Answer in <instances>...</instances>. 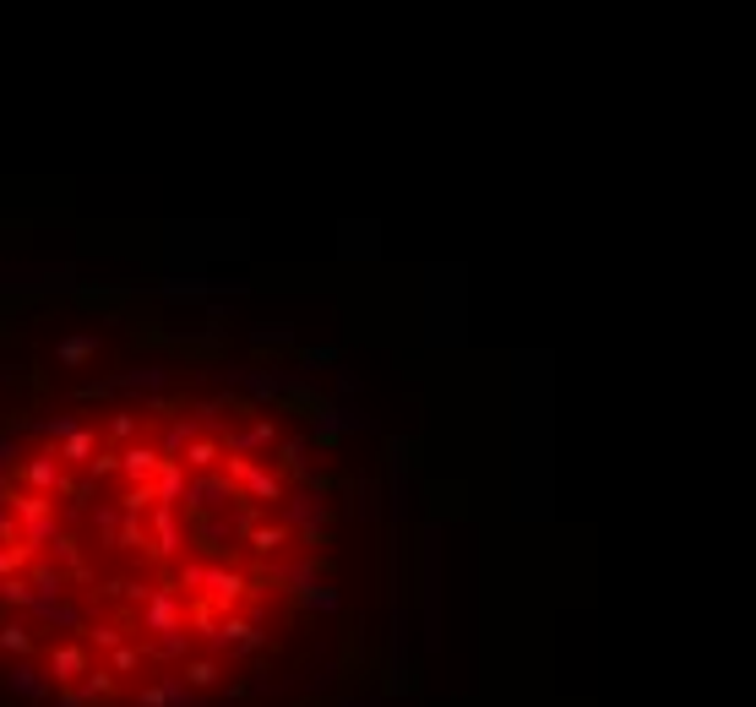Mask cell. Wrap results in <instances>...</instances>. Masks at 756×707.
I'll return each instance as SVG.
<instances>
[{
	"label": "cell",
	"mask_w": 756,
	"mask_h": 707,
	"mask_svg": "<svg viewBox=\"0 0 756 707\" xmlns=\"http://www.w3.org/2000/svg\"><path fill=\"white\" fill-rule=\"evenodd\" d=\"M223 452H240V457H251V452H272L278 446V425L272 419H245L240 430H223Z\"/></svg>",
	"instance_id": "52a82bcc"
},
{
	"label": "cell",
	"mask_w": 756,
	"mask_h": 707,
	"mask_svg": "<svg viewBox=\"0 0 756 707\" xmlns=\"http://www.w3.org/2000/svg\"><path fill=\"white\" fill-rule=\"evenodd\" d=\"M6 691H17L22 702H44L49 691H55V680L39 675L33 664H11V669H6Z\"/></svg>",
	"instance_id": "8fae6325"
},
{
	"label": "cell",
	"mask_w": 756,
	"mask_h": 707,
	"mask_svg": "<svg viewBox=\"0 0 756 707\" xmlns=\"http://www.w3.org/2000/svg\"><path fill=\"white\" fill-rule=\"evenodd\" d=\"M88 669H93V653L82 648V642H55V648H49V659H44V675L55 680L60 691L77 686V680L88 675Z\"/></svg>",
	"instance_id": "5b68a950"
},
{
	"label": "cell",
	"mask_w": 756,
	"mask_h": 707,
	"mask_svg": "<svg viewBox=\"0 0 756 707\" xmlns=\"http://www.w3.org/2000/svg\"><path fill=\"white\" fill-rule=\"evenodd\" d=\"M104 664H109V675H115V680L120 675H136V669H142V648H131V642H126V648H115Z\"/></svg>",
	"instance_id": "484cf974"
},
{
	"label": "cell",
	"mask_w": 756,
	"mask_h": 707,
	"mask_svg": "<svg viewBox=\"0 0 756 707\" xmlns=\"http://www.w3.org/2000/svg\"><path fill=\"white\" fill-rule=\"evenodd\" d=\"M164 294L185 300V294H207V283H202V278H169V283H164Z\"/></svg>",
	"instance_id": "f546056e"
},
{
	"label": "cell",
	"mask_w": 756,
	"mask_h": 707,
	"mask_svg": "<svg viewBox=\"0 0 756 707\" xmlns=\"http://www.w3.org/2000/svg\"><path fill=\"white\" fill-rule=\"evenodd\" d=\"M115 691H120V680H115V675H109V664H93V669H88V675H82V680H77V697H82V702H88V707H104L109 697H115Z\"/></svg>",
	"instance_id": "4fadbf2b"
},
{
	"label": "cell",
	"mask_w": 756,
	"mask_h": 707,
	"mask_svg": "<svg viewBox=\"0 0 756 707\" xmlns=\"http://www.w3.org/2000/svg\"><path fill=\"white\" fill-rule=\"evenodd\" d=\"M55 702H60V707H88V702H82V697H77V686H66V691H60V697H55Z\"/></svg>",
	"instance_id": "d6a6232c"
},
{
	"label": "cell",
	"mask_w": 756,
	"mask_h": 707,
	"mask_svg": "<svg viewBox=\"0 0 756 707\" xmlns=\"http://www.w3.org/2000/svg\"><path fill=\"white\" fill-rule=\"evenodd\" d=\"M88 479H93V485H104V479H120V452H109V446H98V457L88 463Z\"/></svg>",
	"instance_id": "d4e9b609"
},
{
	"label": "cell",
	"mask_w": 756,
	"mask_h": 707,
	"mask_svg": "<svg viewBox=\"0 0 756 707\" xmlns=\"http://www.w3.org/2000/svg\"><path fill=\"white\" fill-rule=\"evenodd\" d=\"M180 550H185V517L175 506H153V512H147V555L175 561Z\"/></svg>",
	"instance_id": "3957f363"
},
{
	"label": "cell",
	"mask_w": 756,
	"mask_h": 707,
	"mask_svg": "<svg viewBox=\"0 0 756 707\" xmlns=\"http://www.w3.org/2000/svg\"><path fill=\"white\" fill-rule=\"evenodd\" d=\"M136 707H202V697H196L180 675H158L136 691Z\"/></svg>",
	"instance_id": "ba28073f"
},
{
	"label": "cell",
	"mask_w": 756,
	"mask_h": 707,
	"mask_svg": "<svg viewBox=\"0 0 756 707\" xmlns=\"http://www.w3.org/2000/svg\"><path fill=\"white\" fill-rule=\"evenodd\" d=\"M28 561H33V550H28V544H6V550H0V582H6V577H17Z\"/></svg>",
	"instance_id": "4316f807"
},
{
	"label": "cell",
	"mask_w": 756,
	"mask_h": 707,
	"mask_svg": "<svg viewBox=\"0 0 756 707\" xmlns=\"http://www.w3.org/2000/svg\"><path fill=\"white\" fill-rule=\"evenodd\" d=\"M142 631H147V637H169V631H185V604L175 599V577H169L164 588L153 593V599H147Z\"/></svg>",
	"instance_id": "277c9868"
},
{
	"label": "cell",
	"mask_w": 756,
	"mask_h": 707,
	"mask_svg": "<svg viewBox=\"0 0 756 707\" xmlns=\"http://www.w3.org/2000/svg\"><path fill=\"white\" fill-rule=\"evenodd\" d=\"M0 653H11L17 664H28L33 653H39V642L28 637V626H22L17 615H6V620H0Z\"/></svg>",
	"instance_id": "5bb4252c"
},
{
	"label": "cell",
	"mask_w": 756,
	"mask_h": 707,
	"mask_svg": "<svg viewBox=\"0 0 756 707\" xmlns=\"http://www.w3.org/2000/svg\"><path fill=\"white\" fill-rule=\"evenodd\" d=\"M251 343H262V349H278V343H294V332L272 321V327H251Z\"/></svg>",
	"instance_id": "83f0119b"
},
{
	"label": "cell",
	"mask_w": 756,
	"mask_h": 707,
	"mask_svg": "<svg viewBox=\"0 0 756 707\" xmlns=\"http://www.w3.org/2000/svg\"><path fill=\"white\" fill-rule=\"evenodd\" d=\"M180 680H185L191 691H213L218 680H223V664L213 659V653H202V659H185V664H180Z\"/></svg>",
	"instance_id": "e0dca14e"
},
{
	"label": "cell",
	"mask_w": 756,
	"mask_h": 707,
	"mask_svg": "<svg viewBox=\"0 0 756 707\" xmlns=\"http://www.w3.org/2000/svg\"><path fill=\"white\" fill-rule=\"evenodd\" d=\"M359 392V376H349V370H338V398H354Z\"/></svg>",
	"instance_id": "1f68e13d"
},
{
	"label": "cell",
	"mask_w": 756,
	"mask_h": 707,
	"mask_svg": "<svg viewBox=\"0 0 756 707\" xmlns=\"http://www.w3.org/2000/svg\"><path fill=\"white\" fill-rule=\"evenodd\" d=\"M93 354H98V338H93V332H71V338H60V343H55V359H60L66 370L88 365Z\"/></svg>",
	"instance_id": "ac0fdd59"
},
{
	"label": "cell",
	"mask_w": 756,
	"mask_h": 707,
	"mask_svg": "<svg viewBox=\"0 0 756 707\" xmlns=\"http://www.w3.org/2000/svg\"><path fill=\"white\" fill-rule=\"evenodd\" d=\"M115 550H147V523H142V517H120Z\"/></svg>",
	"instance_id": "cb8c5ba5"
},
{
	"label": "cell",
	"mask_w": 756,
	"mask_h": 707,
	"mask_svg": "<svg viewBox=\"0 0 756 707\" xmlns=\"http://www.w3.org/2000/svg\"><path fill=\"white\" fill-rule=\"evenodd\" d=\"M93 528H98V539H104V550H115V533H120V506L109 501V506H93Z\"/></svg>",
	"instance_id": "7402d4cb"
},
{
	"label": "cell",
	"mask_w": 756,
	"mask_h": 707,
	"mask_svg": "<svg viewBox=\"0 0 756 707\" xmlns=\"http://www.w3.org/2000/svg\"><path fill=\"white\" fill-rule=\"evenodd\" d=\"M332 359H338V349H305L300 365H332Z\"/></svg>",
	"instance_id": "4dcf8cb0"
},
{
	"label": "cell",
	"mask_w": 756,
	"mask_h": 707,
	"mask_svg": "<svg viewBox=\"0 0 756 707\" xmlns=\"http://www.w3.org/2000/svg\"><path fill=\"white\" fill-rule=\"evenodd\" d=\"M175 463L185 468V474H218V468H223V441L218 436H196Z\"/></svg>",
	"instance_id": "30bf717a"
},
{
	"label": "cell",
	"mask_w": 756,
	"mask_h": 707,
	"mask_svg": "<svg viewBox=\"0 0 756 707\" xmlns=\"http://www.w3.org/2000/svg\"><path fill=\"white\" fill-rule=\"evenodd\" d=\"M245 544H251V555H262V561H272V555H283V550H289V544H294V533L283 528V523H272V517H267V523L256 528V533H251V539H245Z\"/></svg>",
	"instance_id": "9a60e30c"
},
{
	"label": "cell",
	"mask_w": 756,
	"mask_h": 707,
	"mask_svg": "<svg viewBox=\"0 0 756 707\" xmlns=\"http://www.w3.org/2000/svg\"><path fill=\"white\" fill-rule=\"evenodd\" d=\"M153 501H158L153 485H120V495H115L120 517H147V506H153Z\"/></svg>",
	"instance_id": "ffe728a7"
},
{
	"label": "cell",
	"mask_w": 756,
	"mask_h": 707,
	"mask_svg": "<svg viewBox=\"0 0 756 707\" xmlns=\"http://www.w3.org/2000/svg\"><path fill=\"white\" fill-rule=\"evenodd\" d=\"M88 642L98 653H115L126 648V626H115V620H98V626H88Z\"/></svg>",
	"instance_id": "44dd1931"
},
{
	"label": "cell",
	"mask_w": 756,
	"mask_h": 707,
	"mask_svg": "<svg viewBox=\"0 0 756 707\" xmlns=\"http://www.w3.org/2000/svg\"><path fill=\"white\" fill-rule=\"evenodd\" d=\"M60 474H66V468H60L55 446H44V452H28V457L17 463V479H22V485H28L33 495H55Z\"/></svg>",
	"instance_id": "8992f818"
},
{
	"label": "cell",
	"mask_w": 756,
	"mask_h": 707,
	"mask_svg": "<svg viewBox=\"0 0 756 707\" xmlns=\"http://www.w3.org/2000/svg\"><path fill=\"white\" fill-rule=\"evenodd\" d=\"M218 620H223V615H218L207 599H191V604H185V626H191L202 642H213V637H218Z\"/></svg>",
	"instance_id": "d6986e66"
},
{
	"label": "cell",
	"mask_w": 756,
	"mask_h": 707,
	"mask_svg": "<svg viewBox=\"0 0 756 707\" xmlns=\"http://www.w3.org/2000/svg\"><path fill=\"white\" fill-rule=\"evenodd\" d=\"M202 599L213 604L218 615H234V604L251 599V577H245L240 566H207V577H202Z\"/></svg>",
	"instance_id": "7a4b0ae2"
},
{
	"label": "cell",
	"mask_w": 756,
	"mask_h": 707,
	"mask_svg": "<svg viewBox=\"0 0 756 707\" xmlns=\"http://www.w3.org/2000/svg\"><path fill=\"white\" fill-rule=\"evenodd\" d=\"M104 430H109V441H131V436H136V419L126 414V408H115V414H109V425H104Z\"/></svg>",
	"instance_id": "f1b7e54d"
},
{
	"label": "cell",
	"mask_w": 756,
	"mask_h": 707,
	"mask_svg": "<svg viewBox=\"0 0 756 707\" xmlns=\"http://www.w3.org/2000/svg\"><path fill=\"white\" fill-rule=\"evenodd\" d=\"M300 604H305V610H316V615H332V610H338V604H343V593L332 588V582H316V588L305 593Z\"/></svg>",
	"instance_id": "603a6c76"
},
{
	"label": "cell",
	"mask_w": 756,
	"mask_h": 707,
	"mask_svg": "<svg viewBox=\"0 0 756 707\" xmlns=\"http://www.w3.org/2000/svg\"><path fill=\"white\" fill-rule=\"evenodd\" d=\"M185 485H191V474L175 463V457H164V468H158V479H153V495L164 506H180V495H185Z\"/></svg>",
	"instance_id": "2e32d148"
},
{
	"label": "cell",
	"mask_w": 756,
	"mask_h": 707,
	"mask_svg": "<svg viewBox=\"0 0 756 707\" xmlns=\"http://www.w3.org/2000/svg\"><path fill=\"white\" fill-rule=\"evenodd\" d=\"M55 457H60V468H88L93 457H98V430L82 425L77 436H66V441L55 446Z\"/></svg>",
	"instance_id": "7c38bea8"
},
{
	"label": "cell",
	"mask_w": 756,
	"mask_h": 707,
	"mask_svg": "<svg viewBox=\"0 0 756 707\" xmlns=\"http://www.w3.org/2000/svg\"><path fill=\"white\" fill-rule=\"evenodd\" d=\"M223 506H240V490H234L223 474H191V485L180 495V512L185 517H213Z\"/></svg>",
	"instance_id": "6da1fadb"
},
{
	"label": "cell",
	"mask_w": 756,
	"mask_h": 707,
	"mask_svg": "<svg viewBox=\"0 0 756 707\" xmlns=\"http://www.w3.org/2000/svg\"><path fill=\"white\" fill-rule=\"evenodd\" d=\"M158 468H164V452L147 446V441H136V446L120 452V485H153Z\"/></svg>",
	"instance_id": "9c48e42d"
}]
</instances>
